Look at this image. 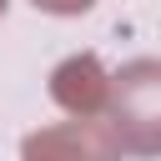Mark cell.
Here are the masks:
<instances>
[{
	"mask_svg": "<svg viewBox=\"0 0 161 161\" xmlns=\"http://www.w3.org/2000/svg\"><path fill=\"white\" fill-rule=\"evenodd\" d=\"M0 15H5V0H0Z\"/></svg>",
	"mask_w": 161,
	"mask_h": 161,
	"instance_id": "3",
	"label": "cell"
},
{
	"mask_svg": "<svg viewBox=\"0 0 161 161\" xmlns=\"http://www.w3.org/2000/svg\"><path fill=\"white\" fill-rule=\"evenodd\" d=\"M30 5H40V10H55V15H80V10H91L96 0H30Z\"/></svg>",
	"mask_w": 161,
	"mask_h": 161,
	"instance_id": "2",
	"label": "cell"
},
{
	"mask_svg": "<svg viewBox=\"0 0 161 161\" xmlns=\"http://www.w3.org/2000/svg\"><path fill=\"white\" fill-rule=\"evenodd\" d=\"M111 136L116 151H161V60H131L111 86Z\"/></svg>",
	"mask_w": 161,
	"mask_h": 161,
	"instance_id": "1",
	"label": "cell"
}]
</instances>
